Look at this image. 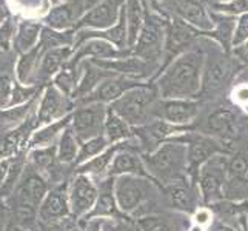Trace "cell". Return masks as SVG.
<instances>
[{
    "instance_id": "6da1fadb",
    "label": "cell",
    "mask_w": 248,
    "mask_h": 231,
    "mask_svg": "<svg viewBox=\"0 0 248 231\" xmlns=\"http://www.w3.org/2000/svg\"><path fill=\"white\" fill-rule=\"evenodd\" d=\"M202 62V54L198 51H190L176 59L159 80L162 97L181 99L194 96L201 87Z\"/></svg>"
},
{
    "instance_id": "7a4b0ae2",
    "label": "cell",
    "mask_w": 248,
    "mask_h": 231,
    "mask_svg": "<svg viewBox=\"0 0 248 231\" xmlns=\"http://www.w3.org/2000/svg\"><path fill=\"white\" fill-rule=\"evenodd\" d=\"M156 99V91L151 87H134L128 90L122 97H119L113 105V113L121 116L125 122L138 125L147 121L153 102Z\"/></svg>"
},
{
    "instance_id": "3957f363",
    "label": "cell",
    "mask_w": 248,
    "mask_h": 231,
    "mask_svg": "<svg viewBox=\"0 0 248 231\" xmlns=\"http://www.w3.org/2000/svg\"><path fill=\"white\" fill-rule=\"evenodd\" d=\"M185 150L179 145L165 143L164 147L159 148L153 156H150L148 165L156 174L164 177H173L184 164Z\"/></svg>"
},
{
    "instance_id": "277c9868",
    "label": "cell",
    "mask_w": 248,
    "mask_h": 231,
    "mask_svg": "<svg viewBox=\"0 0 248 231\" xmlns=\"http://www.w3.org/2000/svg\"><path fill=\"white\" fill-rule=\"evenodd\" d=\"M162 36H164L162 22L148 15L140 30L139 39L136 42V54L143 61L155 59L160 53Z\"/></svg>"
},
{
    "instance_id": "5b68a950",
    "label": "cell",
    "mask_w": 248,
    "mask_h": 231,
    "mask_svg": "<svg viewBox=\"0 0 248 231\" xmlns=\"http://www.w3.org/2000/svg\"><path fill=\"white\" fill-rule=\"evenodd\" d=\"M104 117H105V111L100 104H94L91 107L80 108L76 111V114L73 117V125L79 139L94 138L102 130Z\"/></svg>"
},
{
    "instance_id": "8992f818",
    "label": "cell",
    "mask_w": 248,
    "mask_h": 231,
    "mask_svg": "<svg viewBox=\"0 0 248 231\" xmlns=\"http://www.w3.org/2000/svg\"><path fill=\"white\" fill-rule=\"evenodd\" d=\"M124 0H104L102 3L96 5L93 10L80 19L78 27H93V28H108L114 25Z\"/></svg>"
},
{
    "instance_id": "52a82bcc",
    "label": "cell",
    "mask_w": 248,
    "mask_h": 231,
    "mask_svg": "<svg viewBox=\"0 0 248 231\" xmlns=\"http://www.w3.org/2000/svg\"><path fill=\"white\" fill-rule=\"evenodd\" d=\"M119 207L124 211H131L142 202L145 196L143 185L133 177H121L116 185Z\"/></svg>"
},
{
    "instance_id": "ba28073f",
    "label": "cell",
    "mask_w": 248,
    "mask_h": 231,
    "mask_svg": "<svg viewBox=\"0 0 248 231\" xmlns=\"http://www.w3.org/2000/svg\"><path fill=\"white\" fill-rule=\"evenodd\" d=\"M176 8L177 14L182 17L184 22H188L193 27L203 31L213 30V20L199 0H177Z\"/></svg>"
},
{
    "instance_id": "9c48e42d",
    "label": "cell",
    "mask_w": 248,
    "mask_h": 231,
    "mask_svg": "<svg viewBox=\"0 0 248 231\" xmlns=\"http://www.w3.org/2000/svg\"><path fill=\"white\" fill-rule=\"evenodd\" d=\"M96 188H94L93 182L88 177L79 176L74 181L73 190H71V208L74 215H82L87 210L93 207L94 200H96Z\"/></svg>"
},
{
    "instance_id": "30bf717a",
    "label": "cell",
    "mask_w": 248,
    "mask_h": 231,
    "mask_svg": "<svg viewBox=\"0 0 248 231\" xmlns=\"http://www.w3.org/2000/svg\"><path fill=\"white\" fill-rule=\"evenodd\" d=\"M134 87H138V83L126 80L124 77H114V79H108L105 82H102L99 85V88L94 91L90 97L85 99V102H97V104H100V102L117 100L119 97H122L128 90H131Z\"/></svg>"
},
{
    "instance_id": "8fae6325",
    "label": "cell",
    "mask_w": 248,
    "mask_h": 231,
    "mask_svg": "<svg viewBox=\"0 0 248 231\" xmlns=\"http://www.w3.org/2000/svg\"><path fill=\"white\" fill-rule=\"evenodd\" d=\"M199 105L196 102L190 100H168L165 104H162L160 107V116H164V119L173 122V123H185L190 122L191 119L198 114Z\"/></svg>"
},
{
    "instance_id": "7c38bea8",
    "label": "cell",
    "mask_w": 248,
    "mask_h": 231,
    "mask_svg": "<svg viewBox=\"0 0 248 231\" xmlns=\"http://www.w3.org/2000/svg\"><path fill=\"white\" fill-rule=\"evenodd\" d=\"M233 73V63L227 57L215 59L205 71L203 90L205 91H216L220 87H224L228 77Z\"/></svg>"
},
{
    "instance_id": "4fadbf2b",
    "label": "cell",
    "mask_w": 248,
    "mask_h": 231,
    "mask_svg": "<svg viewBox=\"0 0 248 231\" xmlns=\"http://www.w3.org/2000/svg\"><path fill=\"white\" fill-rule=\"evenodd\" d=\"M125 15H126V27H128V44L134 45L138 42V36L147 20L143 0H126Z\"/></svg>"
},
{
    "instance_id": "5bb4252c",
    "label": "cell",
    "mask_w": 248,
    "mask_h": 231,
    "mask_svg": "<svg viewBox=\"0 0 248 231\" xmlns=\"http://www.w3.org/2000/svg\"><path fill=\"white\" fill-rule=\"evenodd\" d=\"M225 169V164L222 165L220 162L215 160L208 164L202 169L201 173V188H202V193H203V198L210 200L213 198L220 193V186H222V176H224V171Z\"/></svg>"
},
{
    "instance_id": "9a60e30c",
    "label": "cell",
    "mask_w": 248,
    "mask_h": 231,
    "mask_svg": "<svg viewBox=\"0 0 248 231\" xmlns=\"http://www.w3.org/2000/svg\"><path fill=\"white\" fill-rule=\"evenodd\" d=\"M46 193V185L42 181L39 176H28L25 179V182L19 188L17 193V199H19L20 205H30V207L36 208L40 203V200L44 199V196Z\"/></svg>"
},
{
    "instance_id": "2e32d148",
    "label": "cell",
    "mask_w": 248,
    "mask_h": 231,
    "mask_svg": "<svg viewBox=\"0 0 248 231\" xmlns=\"http://www.w3.org/2000/svg\"><path fill=\"white\" fill-rule=\"evenodd\" d=\"M194 36H196V31L190 25H186L184 20H174L168 30L167 49L170 53H176L177 49H181L186 44H190V40Z\"/></svg>"
},
{
    "instance_id": "e0dca14e",
    "label": "cell",
    "mask_w": 248,
    "mask_h": 231,
    "mask_svg": "<svg viewBox=\"0 0 248 231\" xmlns=\"http://www.w3.org/2000/svg\"><path fill=\"white\" fill-rule=\"evenodd\" d=\"M94 63L99 65L105 70H114L122 74H134L142 76L148 71V63L143 59H122V61H94Z\"/></svg>"
},
{
    "instance_id": "ac0fdd59",
    "label": "cell",
    "mask_w": 248,
    "mask_h": 231,
    "mask_svg": "<svg viewBox=\"0 0 248 231\" xmlns=\"http://www.w3.org/2000/svg\"><path fill=\"white\" fill-rule=\"evenodd\" d=\"M62 105H63V100H62L61 92L53 87L48 88L40 105L39 122H48L53 117H56L62 111Z\"/></svg>"
},
{
    "instance_id": "d6986e66",
    "label": "cell",
    "mask_w": 248,
    "mask_h": 231,
    "mask_svg": "<svg viewBox=\"0 0 248 231\" xmlns=\"http://www.w3.org/2000/svg\"><path fill=\"white\" fill-rule=\"evenodd\" d=\"M216 151L217 147L215 142L205 138H196L194 140H191V147L190 151H188V159H190V164L193 167H198L203 160L211 157Z\"/></svg>"
},
{
    "instance_id": "ffe728a7",
    "label": "cell",
    "mask_w": 248,
    "mask_h": 231,
    "mask_svg": "<svg viewBox=\"0 0 248 231\" xmlns=\"http://www.w3.org/2000/svg\"><path fill=\"white\" fill-rule=\"evenodd\" d=\"M40 215L44 219L51 220L57 217H63L68 215V205L65 198L61 193H51L46 196V199L42 205Z\"/></svg>"
},
{
    "instance_id": "44dd1931",
    "label": "cell",
    "mask_w": 248,
    "mask_h": 231,
    "mask_svg": "<svg viewBox=\"0 0 248 231\" xmlns=\"http://www.w3.org/2000/svg\"><path fill=\"white\" fill-rule=\"evenodd\" d=\"M207 126L213 133L227 136L232 133L234 128V116L232 111H228V109H217L208 117Z\"/></svg>"
},
{
    "instance_id": "7402d4cb",
    "label": "cell",
    "mask_w": 248,
    "mask_h": 231,
    "mask_svg": "<svg viewBox=\"0 0 248 231\" xmlns=\"http://www.w3.org/2000/svg\"><path fill=\"white\" fill-rule=\"evenodd\" d=\"M87 54H90V56H97V57H114L119 53L108 44V42L102 40V39H94V40L87 42V44H85L83 46H80V51H79L78 54H76L74 61L70 63V66H73L76 62L79 61L80 57L87 56Z\"/></svg>"
},
{
    "instance_id": "603a6c76",
    "label": "cell",
    "mask_w": 248,
    "mask_h": 231,
    "mask_svg": "<svg viewBox=\"0 0 248 231\" xmlns=\"http://www.w3.org/2000/svg\"><path fill=\"white\" fill-rule=\"evenodd\" d=\"M88 36H100V39H107L109 42H113L117 46H125V42H126V15H125V6L122 8L121 11V17H119V23L116 27H113L108 31L104 32H87Z\"/></svg>"
},
{
    "instance_id": "cb8c5ba5",
    "label": "cell",
    "mask_w": 248,
    "mask_h": 231,
    "mask_svg": "<svg viewBox=\"0 0 248 231\" xmlns=\"http://www.w3.org/2000/svg\"><path fill=\"white\" fill-rule=\"evenodd\" d=\"M168 199L174 208L177 210H184V211H191L194 208V202H193V196L190 191L186 190L185 186L181 184H174L168 188Z\"/></svg>"
},
{
    "instance_id": "d4e9b609",
    "label": "cell",
    "mask_w": 248,
    "mask_h": 231,
    "mask_svg": "<svg viewBox=\"0 0 248 231\" xmlns=\"http://www.w3.org/2000/svg\"><path fill=\"white\" fill-rule=\"evenodd\" d=\"M70 54V49L68 48H54L46 53V56L44 57V62H42V76L48 77L53 74L59 66L62 65V62Z\"/></svg>"
},
{
    "instance_id": "484cf974",
    "label": "cell",
    "mask_w": 248,
    "mask_h": 231,
    "mask_svg": "<svg viewBox=\"0 0 248 231\" xmlns=\"http://www.w3.org/2000/svg\"><path fill=\"white\" fill-rule=\"evenodd\" d=\"M105 131H107V136L111 142L124 139V138H128V136H130V130H128L125 121L121 116L113 113V111L109 113L107 122H105Z\"/></svg>"
},
{
    "instance_id": "4316f807",
    "label": "cell",
    "mask_w": 248,
    "mask_h": 231,
    "mask_svg": "<svg viewBox=\"0 0 248 231\" xmlns=\"http://www.w3.org/2000/svg\"><path fill=\"white\" fill-rule=\"evenodd\" d=\"M140 171V164L133 154L121 153L114 159L113 167H111V174H122V173H138Z\"/></svg>"
},
{
    "instance_id": "83f0119b",
    "label": "cell",
    "mask_w": 248,
    "mask_h": 231,
    "mask_svg": "<svg viewBox=\"0 0 248 231\" xmlns=\"http://www.w3.org/2000/svg\"><path fill=\"white\" fill-rule=\"evenodd\" d=\"M39 30H40V27L36 23H30V22L22 23L19 37H17V49L28 51L34 45V42H36Z\"/></svg>"
},
{
    "instance_id": "f1b7e54d",
    "label": "cell",
    "mask_w": 248,
    "mask_h": 231,
    "mask_svg": "<svg viewBox=\"0 0 248 231\" xmlns=\"http://www.w3.org/2000/svg\"><path fill=\"white\" fill-rule=\"evenodd\" d=\"M46 22L54 28H66L73 22V10L70 5L57 6L46 17Z\"/></svg>"
},
{
    "instance_id": "f546056e",
    "label": "cell",
    "mask_w": 248,
    "mask_h": 231,
    "mask_svg": "<svg viewBox=\"0 0 248 231\" xmlns=\"http://www.w3.org/2000/svg\"><path fill=\"white\" fill-rule=\"evenodd\" d=\"M116 213L114 207V200H113V194H111V188L109 185H105L100 191V198L97 200L96 210H94L93 215L94 216H111Z\"/></svg>"
},
{
    "instance_id": "4dcf8cb0",
    "label": "cell",
    "mask_w": 248,
    "mask_h": 231,
    "mask_svg": "<svg viewBox=\"0 0 248 231\" xmlns=\"http://www.w3.org/2000/svg\"><path fill=\"white\" fill-rule=\"evenodd\" d=\"M76 153H78V145L73 138L71 130H65L61 145H59V159L62 162H71L76 159Z\"/></svg>"
},
{
    "instance_id": "1f68e13d",
    "label": "cell",
    "mask_w": 248,
    "mask_h": 231,
    "mask_svg": "<svg viewBox=\"0 0 248 231\" xmlns=\"http://www.w3.org/2000/svg\"><path fill=\"white\" fill-rule=\"evenodd\" d=\"M28 128L23 126L20 130L14 131L13 134H8V136H3V138H0V157H6V156H11V154L16 151L17 145L20 142V138H22V133L27 131Z\"/></svg>"
},
{
    "instance_id": "d6a6232c",
    "label": "cell",
    "mask_w": 248,
    "mask_h": 231,
    "mask_svg": "<svg viewBox=\"0 0 248 231\" xmlns=\"http://www.w3.org/2000/svg\"><path fill=\"white\" fill-rule=\"evenodd\" d=\"M66 122H68V117L63 119V121H61V122H57V123H54V125H51V126L45 128V130L39 131L36 136H34L32 145H37V143H39V145H44V143H48V142L56 136V133H57L59 130H61V128H63V126L66 125Z\"/></svg>"
},
{
    "instance_id": "836d02e7",
    "label": "cell",
    "mask_w": 248,
    "mask_h": 231,
    "mask_svg": "<svg viewBox=\"0 0 248 231\" xmlns=\"http://www.w3.org/2000/svg\"><path fill=\"white\" fill-rule=\"evenodd\" d=\"M104 148H105V139L104 138H94L82 147V151L79 154V160H87L93 156H96V154H99Z\"/></svg>"
},
{
    "instance_id": "e575fe53",
    "label": "cell",
    "mask_w": 248,
    "mask_h": 231,
    "mask_svg": "<svg viewBox=\"0 0 248 231\" xmlns=\"http://www.w3.org/2000/svg\"><path fill=\"white\" fill-rule=\"evenodd\" d=\"M105 74L102 73V71H99V70H96V68H88V71H87V74H85V79L82 80V83H80V87H79V90H78V92L79 94H83V92H87V91H90V90H93V87L96 83H99L100 82V79L104 77Z\"/></svg>"
},
{
    "instance_id": "d590c367",
    "label": "cell",
    "mask_w": 248,
    "mask_h": 231,
    "mask_svg": "<svg viewBox=\"0 0 248 231\" xmlns=\"http://www.w3.org/2000/svg\"><path fill=\"white\" fill-rule=\"evenodd\" d=\"M245 40H248V13L242 14L241 19L237 20V27L234 30V34H233L232 45L239 46L241 44H244Z\"/></svg>"
},
{
    "instance_id": "8d00e7d4",
    "label": "cell",
    "mask_w": 248,
    "mask_h": 231,
    "mask_svg": "<svg viewBox=\"0 0 248 231\" xmlns=\"http://www.w3.org/2000/svg\"><path fill=\"white\" fill-rule=\"evenodd\" d=\"M37 57V48L32 49V51H28L27 54L22 57V61L19 63V68H17V71H19V77H20V82H27V77L31 71L32 68V63L36 61Z\"/></svg>"
},
{
    "instance_id": "74e56055",
    "label": "cell",
    "mask_w": 248,
    "mask_h": 231,
    "mask_svg": "<svg viewBox=\"0 0 248 231\" xmlns=\"http://www.w3.org/2000/svg\"><path fill=\"white\" fill-rule=\"evenodd\" d=\"M171 131V128L165 123V122H156L153 123L151 126H148L147 130H145V133H147V138H148V142L151 139V142L155 143L157 140H160L162 138H165V136Z\"/></svg>"
},
{
    "instance_id": "f35d334b",
    "label": "cell",
    "mask_w": 248,
    "mask_h": 231,
    "mask_svg": "<svg viewBox=\"0 0 248 231\" xmlns=\"http://www.w3.org/2000/svg\"><path fill=\"white\" fill-rule=\"evenodd\" d=\"M113 153H114V150H109L105 154H102V156L96 157L94 160H91L90 164L85 165L82 171H94V173H102V171L107 168V165L109 164V159H111V156H113Z\"/></svg>"
},
{
    "instance_id": "ab89813d",
    "label": "cell",
    "mask_w": 248,
    "mask_h": 231,
    "mask_svg": "<svg viewBox=\"0 0 248 231\" xmlns=\"http://www.w3.org/2000/svg\"><path fill=\"white\" fill-rule=\"evenodd\" d=\"M54 160V150L46 148V150H37L32 153V162L40 168H46L49 165H53Z\"/></svg>"
},
{
    "instance_id": "60d3db41",
    "label": "cell",
    "mask_w": 248,
    "mask_h": 231,
    "mask_svg": "<svg viewBox=\"0 0 248 231\" xmlns=\"http://www.w3.org/2000/svg\"><path fill=\"white\" fill-rule=\"evenodd\" d=\"M247 168H248V160H247V154H241V156L234 157L230 162V173L234 177L244 179L247 174Z\"/></svg>"
},
{
    "instance_id": "b9f144b4",
    "label": "cell",
    "mask_w": 248,
    "mask_h": 231,
    "mask_svg": "<svg viewBox=\"0 0 248 231\" xmlns=\"http://www.w3.org/2000/svg\"><path fill=\"white\" fill-rule=\"evenodd\" d=\"M17 219H19L20 225H31L34 219H36V208L30 207V205H19L17 208Z\"/></svg>"
},
{
    "instance_id": "7bdbcfd3",
    "label": "cell",
    "mask_w": 248,
    "mask_h": 231,
    "mask_svg": "<svg viewBox=\"0 0 248 231\" xmlns=\"http://www.w3.org/2000/svg\"><path fill=\"white\" fill-rule=\"evenodd\" d=\"M220 11L224 13H234V14H247L248 13V0H232V2L219 5L217 6Z\"/></svg>"
},
{
    "instance_id": "ee69618b",
    "label": "cell",
    "mask_w": 248,
    "mask_h": 231,
    "mask_svg": "<svg viewBox=\"0 0 248 231\" xmlns=\"http://www.w3.org/2000/svg\"><path fill=\"white\" fill-rule=\"evenodd\" d=\"M11 90H13V83L10 76L2 74L0 76V107L6 105L11 99Z\"/></svg>"
},
{
    "instance_id": "f6af8a7d",
    "label": "cell",
    "mask_w": 248,
    "mask_h": 231,
    "mask_svg": "<svg viewBox=\"0 0 248 231\" xmlns=\"http://www.w3.org/2000/svg\"><path fill=\"white\" fill-rule=\"evenodd\" d=\"M27 111H28V107H22V108H14V109H10V111H3V113H0V119H2L3 123H11V122H16V121H20Z\"/></svg>"
},
{
    "instance_id": "bcb514c9",
    "label": "cell",
    "mask_w": 248,
    "mask_h": 231,
    "mask_svg": "<svg viewBox=\"0 0 248 231\" xmlns=\"http://www.w3.org/2000/svg\"><path fill=\"white\" fill-rule=\"evenodd\" d=\"M142 227L145 228V231H171L168 224L157 220L156 217H148L147 220H142Z\"/></svg>"
},
{
    "instance_id": "7dc6e473",
    "label": "cell",
    "mask_w": 248,
    "mask_h": 231,
    "mask_svg": "<svg viewBox=\"0 0 248 231\" xmlns=\"http://www.w3.org/2000/svg\"><path fill=\"white\" fill-rule=\"evenodd\" d=\"M73 70H65L61 76L57 77V85L63 88L65 92L70 91V88L74 85V74L71 73Z\"/></svg>"
},
{
    "instance_id": "c3c4849f",
    "label": "cell",
    "mask_w": 248,
    "mask_h": 231,
    "mask_svg": "<svg viewBox=\"0 0 248 231\" xmlns=\"http://www.w3.org/2000/svg\"><path fill=\"white\" fill-rule=\"evenodd\" d=\"M11 32H13L11 22L6 20L2 25V28H0V48L8 49V45H10V40H11Z\"/></svg>"
},
{
    "instance_id": "681fc988",
    "label": "cell",
    "mask_w": 248,
    "mask_h": 231,
    "mask_svg": "<svg viewBox=\"0 0 248 231\" xmlns=\"http://www.w3.org/2000/svg\"><path fill=\"white\" fill-rule=\"evenodd\" d=\"M234 99L241 104H247L248 102V87H239L234 91Z\"/></svg>"
},
{
    "instance_id": "f907efd6",
    "label": "cell",
    "mask_w": 248,
    "mask_h": 231,
    "mask_svg": "<svg viewBox=\"0 0 248 231\" xmlns=\"http://www.w3.org/2000/svg\"><path fill=\"white\" fill-rule=\"evenodd\" d=\"M196 220H198V224H207L210 220V213L205 210H201L198 215H196Z\"/></svg>"
},
{
    "instance_id": "816d5d0a",
    "label": "cell",
    "mask_w": 248,
    "mask_h": 231,
    "mask_svg": "<svg viewBox=\"0 0 248 231\" xmlns=\"http://www.w3.org/2000/svg\"><path fill=\"white\" fill-rule=\"evenodd\" d=\"M8 173V165H6V162H0V185H2L3 182V179Z\"/></svg>"
},
{
    "instance_id": "f5cc1de1",
    "label": "cell",
    "mask_w": 248,
    "mask_h": 231,
    "mask_svg": "<svg viewBox=\"0 0 248 231\" xmlns=\"http://www.w3.org/2000/svg\"><path fill=\"white\" fill-rule=\"evenodd\" d=\"M8 14V10H6V5H5V0H0V22H2Z\"/></svg>"
},
{
    "instance_id": "db71d44e",
    "label": "cell",
    "mask_w": 248,
    "mask_h": 231,
    "mask_svg": "<svg viewBox=\"0 0 248 231\" xmlns=\"http://www.w3.org/2000/svg\"><path fill=\"white\" fill-rule=\"evenodd\" d=\"M87 231H100V225H99V222H97V220L91 222V224L88 225V228H87Z\"/></svg>"
},
{
    "instance_id": "11a10c76",
    "label": "cell",
    "mask_w": 248,
    "mask_h": 231,
    "mask_svg": "<svg viewBox=\"0 0 248 231\" xmlns=\"http://www.w3.org/2000/svg\"><path fill=\"white\" fill-rule=\"evenodd\" d=\"M213 231H233L232 228H228V227H225V225H216L215 227V230H213Z\"/></svg>"
},
{
    "instance_id": "9f6ffc18",
    "label": "cell",
    "mask_w": 248,
    "mask_h": 231,
    "mask_svg": "<svg viewBox=\"0 0 248 231\" xmlns=\"http://www.w3.org/2000/svg\"><path fill=\"white\" fill-rule=\"evenodd\" d=\"M96 2H99V0H87V6H90V5H93V3H96Z\"/></svg>"
},
{
    "instance_id": "6f0895ef",
    "label": "cell",
    "mask_w": 248,
    "mask_h": 231,
    "mask_svg": "<svg viewBox=\"0 0 248 231\" xmlns=\"http://www.w3.org/2000/svg\"><path fill=\"white\" fill-rule=\"evenodd\" d=\"M247 160H248V154H247ZM244 181H248V168H247V174L244 177Z\"/></svg>"
},
{
    "instance_id": "680465c9",
    "label": "cell",
    "mask_w": 248,
    "mask_h": 231,
    "mask_svg": "<svg viewBox=\"0 0 248 231\" xmlns=\"http://www.w3.org/2000/svg\"><path fill=\"white\" fill-rule=\"evenodd\" d=\"M245 57L248 59V44L245 45Z\"/></svg>"
},
{
    "instance_id": "91938a15",
    "label": "cell",
    "mask_w": 248,
    "mask_h": 231,
    "mask_svg": "<svg viewBox=\"0 0 248 231\" xmlns=\"http://www.w3.org/2000/svg\"><path fill=\"white\" fill-rule=\"evenodd\" d=\"M13 231H28V230H25V228H14Z\"/></svg>"
},
{
    "instance_id": "94428289",
    "label": "cell",
    "mask_w": 248,
    "mask_h": 231,
    "mask_svg": "<svg viewBox=\"0 0 248 231\" xmlns=\"http://www.w3.org/2000/svg\"><path fill=\"white\" fill-rule=\"evenodd\" d=\"M54 231H63V230H54Z\"/></svg>"
},
{
    "instance_id": "6125c7cd",
    "label": "cell",
    "mask_w": 248,
    "mask_h": 231,
    "mask_svg": "<svg viewBox=\"0 0 248 231\" xmlns=\"http://www.w3.org/2000/svg\"><path fill=\"white\" fill-rule=\"evenodd\" d=\"M193 231H198V230H193Z\"/></svg>"
}]
</instances>
